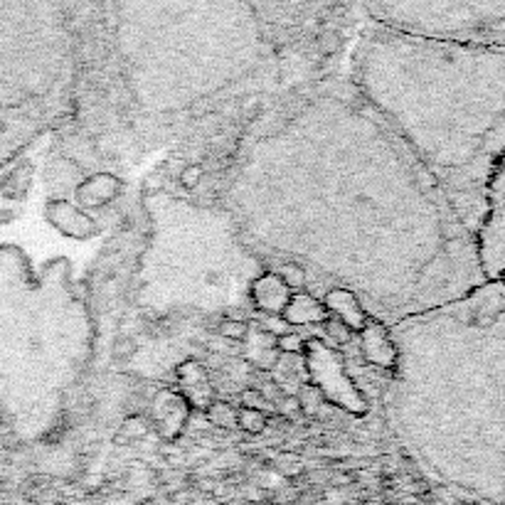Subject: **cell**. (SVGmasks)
Masks as SVG:
<instances>
[{"label": "cell", "mask_w": 505, "mask_h": 505, "mask_svg": "<svg viewBox=\"0 0 505 505\" xmlns=\"http://www.w3.org/2000/svg\"><path fill=\"white\" fill-rule=\"evenodd\" d=\"M291 291L286 288V283L276 276L274 272H267L256 276L251 281V301H254L256 311L269 315H281L283 308L291 301Z\"/></svg>", "instance_id": "obj_3"}, {"label": "cell", "mask_w": 505, "mask_h": 505, "mask_svg": "<svg viewBox=\"0 0 505 505\" xmlns=\"http://www.w3.org/2000/svg\"><path fill=\"white\" fill-rule=\"evenodd\" d=\"M146 434H151V422L146 417H141V414H131L121 424V429L114 434V446H131L141 441Z\"/></svg>", "instance_id": "obj_8"}, {"label": "cell", "mask_w": 505, "mask_h": 505, "mask_svg": "<svg viewBox=\"0 0 505 505\" xmlns=\"http://www.w3.org/2000/svg\"><path fill=\"white\" fill-rule=\"evenodd\" d=\"M274 409L283 417H296V414H301V402L296 395H283L274 402Z\"/></svg>", "instance_id": "obj_19"}, {"label": "cell", "mask_w": 505, "mask_h": 505, "mask_svg": "<svg viewBox=\"0 0 505 505\" xmlns=\"http://www.w3.org/2000/svg\"><path fill=\"white\" fill-rule=\"evenodd\" d=\"M274 274L286 283V288L291 294H294V291L301 294V291L308 288V274H306V269L301 267V264H296V261H281V264H276Z\"/></svg>", "instance_id": "obj_9"}, {"label": "cell", "mask_w": 505, "mask_h": 505, "mask_svg": "<svg viewBox=\"0 0 505 505\" xmlns=\"http://www.w3.org/2000/svg\"><path fill=\"white\" fill-rule=\"evenodd\" d=\"M237 427L242 431H247V434L251 436H259L267 431L269 427V417L264 412H256V409H237Z\"/></svg>", "instance_id": "obj_11"}, {"label": "cell", "mask_w": 505, "mask_h": 505, "mask_svg": "<svg viewBox=\"0 0 505 505\" xmlns=\"http://www.w3.org/2000/svg\"><path fill=\"white\" fill-rule=\"evenodd\" d=\"M47 217H49V222L57 224L65 234L76 237V239L94 237V234L99 232L97 222H94L92 217H87L79 207L72 205V202H67V200H49Z\"/></svg>", "instance_id": "obj_4"}, {"label": "cell", "mask_w": 505, "mask_h": 505, "mask_svg": "<svg viewBox=\"0 0 505 505\" xmlns=\"http://www.w3.org/2000/svg\"><path fill=\"white\" fill-rule=\"evenodd\" d=\"M207 422L217 429H234L237 427V409L232 407L229 402H222V399H212L205 409Z\"/></svg>", "instance_id": "obj_10"}, {"label": "cell", "mask_w": 505, "mask_h": 505, "mask_svg": "<svg viewBox=\"0 0 505 505\" xmlns=\"http://www.w3.org/2000/svg\"><path fill=\"white\" fill-rule=\"evenodd\" d=\"M242 407L247 409H256V412H264L267 414L269 409H274V404L269 402V399H264V395H261L256 387H247L245 392H242Z\"/></svg>", "instance_id": "obj_17"}, {"label": "cell", "mask_w": 505, "mask_h": 505, "mask_svg": "<svg viewBox=\"0 0 505 505\" xmlns=\"http://www.w3.org/2000/svg\"><path fill=\"white\" fill-rule=\"evenodd\" d=\"M217 336L224 340H234V342H245L249 338V323L242 321H232V318H222L217 326Z\"/></svg>", "instance_id": "obj_14"}, {"label": "cell", "mask_w": 505, "mask_h": 505, "mask_svg": "<svg viewBox=\"0 0 505 505\" xmlns=\"http://www.w3.org/2000/svg\"><path fill=\"white\" fill-rule=\"evenodd\" d=\"M323 340L328 342V345H348L350 340H353V331H350L345 323H340L338 318H328L326 323H323Z\"/></svg>", "instance_id": "obj_12"}, {"label": "cell", "mask_w": 505, "mask_h": 505, "mask_svg": "<svg viewBox=\"0 0 505 505\" xmlns=\"http://www.w3.org/2000/svg\"><path fill=\"white\" fill-rule=\"evenodd\" d=\"M121 180L111 173H97L89 175L79 183V188L74 190V200L76 205L87 207V210H104L106 205L119 197L121 192Z\"/></svg>", "instance_id": "obj_2"}, {"label": "cell", "mask_w": 505, "mask_h": 505, "mask_svg": "<svg viewBox=\"0 0 505 505\" xmlns=\"http://www.w3.org/2000/svg\"><path fill=\"white\" fill-rule=\"evenodd\" d=\"M178 180H180V185H183V188H185V190H188V192L197 190V188H200V185H202V180H205V165H202V163H190V165H185V168L180 170Z\"/></svg>", "instance_id": "obj_16"}, {"label": "cell", "mask_w": 505, "mask_h": 505, "mask_svg": "<svg viewBox=\"0 0 505 505\" xmlns=\"http://www.w3.org/2000/svg\"><path fill=\"white\" fill-rule=\"evenodd\" d=\"M323 306L328 308V313L333 318H338L340 323L350 328V331H363L365 323L370 321L367 311L363 308V304L358 301V296L348 288H328L326 299H323Z\"/></svg>", "instance_id": "obj_5"}, {"label": "cell", "mask_w": 505, "mask_h": 505, "mask_svg": "<svg viewBox=\"0 0 505 505\" xmlns=\"http://www.w3.org/2000/svg\"><path fill=\"white\" fill-rule=\"evenodd\" d=\"M281 318L286 326H318V323L323 326L331 318V313H328V308L323 306V301L318 296L301 291V294L291 296Z\"/></svg>", "instance_id": "obj_6"}, {"label": "cell", "mask_w": 505, "mask_h": 505, "mask_svg": "<svg viewBox=\"0 0 505 505\" xmlns=\"http://www.w3.org/2000/svg\"><path fill=\"white\" fill-rule=\"evenodd\" d=\"M360 338H363V355L367 358L370 365L387 370V372L397 370L399 353L395 348V340H392L387 323L377 321V318H370L363 331H360Z\"/></svg>", "instance_id": "obj_1"}, {"label": "cell", "mask_w": 505, "mask_h": 505, "mask_svg": "<svg viewBox=\"0 0 505 505\" xmlns=\"http://www.w3.org/2000/svg\"><path fill=\"white\" fill-rule=\"evenodd\" d=\"M136 350H138V345L131 336H119L114 340V345H111V355H114L116 360H131L136 355Z\"/></svg>", "instance_id": "obj_18"}, {"label": "cell", "mask_w": 505, "mask_h": 505, "mask_svg": "<svg viewBox=\"0 0 505 505\" xmlns=\"http://www.w3.org/2000/svg\"><path fill=\"white\" fill-rule=\"evenodd\" d=\"M306 338L301 333H283L276 338L279 355H304L306 353Z\"/></svg>", "instance_id": "obj_15"}, {"label": "cell", "mask_w": 505, "mask_h": 505, "mask_svg": "<svg viewBox=\"0 0 505 505\" xmlns=\"http://www.w3.org/2000/svg\"><path fill=\"white\" fill-rule=\"evenodd\" d=\"M178 380L180 385L185 387V399L192 404V407H200V409H207V404L212 402V385L210 380H207V372L205 367H202L200 363H195V360H188V363H183L178 367Z\"/></svg>", "instance_id": "obj_7"}, {"label": "cell", "mask_w": 505, "mask_h": 505, "mask_svg": "<svg viewBox=\"0 0 505 505\" xmlns=\"http://www.w3.org/2000/svg\"><path fill=\"white\" fill-rule=\"evenodd\" d=\"M296 397H299V402H301V414H308V412L315 414L318 409H321V404L326 402V397L321 395V390H318L313 382L301 387Z\"/></svg>", "instance_id": "obj_13"}]
</instances>
